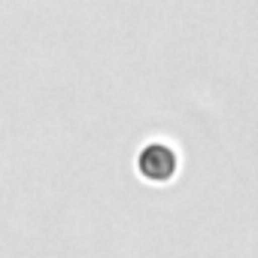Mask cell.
Segmentation results:
<instances>
[{"label":"cell","mask_w":258,"mask_h":258,"mask_svg":"<svg viewBox=\"0 0 258 258\" xmlns=\"http://www.w3.org/2000/svg\"><path fill=\"white\" fill-rule=\"evenodd\" d=\"M140 173L149 182H167L176 173V152L164 143H152L140 155Z\"/></svg>","instance_id":"6da1fadb"}]
</instances>
